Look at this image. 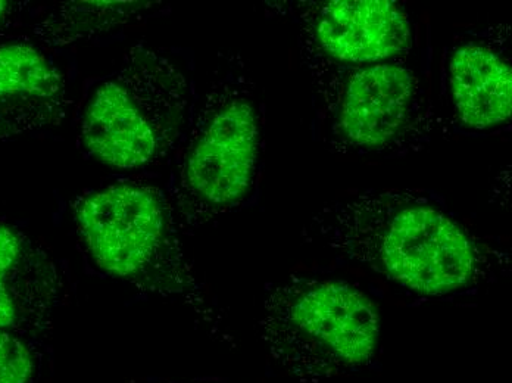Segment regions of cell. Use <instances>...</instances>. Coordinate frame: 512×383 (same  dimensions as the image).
I'll return each instance as SVG.
<instances>
[{
	"label": "cell",
	"mask_w": 512,
	"mask_h": 383,
	"mask_svg": "<svg viewBox=\"0 0 512 383\" xmlns=\"http://www.w3.org/2000/svg\"><path fill=\"white\" fill-rule=\"evenodd\" d=\"M149 3L73 2L53 11L36 27V34L49 45L65 46L95 34L111 31L134 20Z\"/></svg>",
	"instance_id": "cell-10"
},
{
	"label": "cell",
	"mask_w": 512,
	"mask_h": 383,
	"mask_svg": "<svg viewBox=\"0 0 512 383\" xmlns=\"http://www.w3.org/2000/svg\"><path fill=\"white\" fill-rule=\"evenodd\" d=\"M343 260L429 297L495 282L510 255L465 227L435 193L383 189L323 205L304 229Z\"/></svg>",
	"instance_id": "cell-1"
},
{
	"label": "cell",
	"mask_w": 512,
	"mask_h": 383,
	"mask_svg": "<svg viewBox=\"0 0 512 383\" xmlns=\"http://www.w3.org/2000/svg\"><path fill=\"white\" fill-rule=\"evenodd\" d=\"M23 255V241L20 235L6 224L0 223V280L8 282L9 277L20 266Z\"/></svg>",
	"instance_id": "cell-12"
},
{
	"label": "cell",
	"mask_w": 512,
	"mask_h": 383,
	"mask_svg": "<svg viewBox=\"0 0 512 383\" xmlns=\"http://www.w3.org/2000/svg\"><path fill=\"white\" fill-rule=\"evenodd\" d=\"M299 48L327 148L346 155H401L429 142L433 115L423 79L401 56L346 65L304 39Z\"/></svg>",
	"instance_id": "cell-4"
},
{
	"label": "cell",
	"mask_w": 512,
	"mask_h": 383,
	"mask_svg": "<svg viewBox=\"0 0 512 383\" xmlns=\"http://www.w3.org/2000/svg\"><path fill=\"white\" fill-rule=\"evenodd\" d=\"M261 126L251 80L236 67L196 101L170 186L179 227H198L239 205L258 173Z\"/></svg>",
	"instance_id": "cell-6"
},
{
	"label": "cell",
	"mask_w": 512,
	"mask_h": 383,
	"mask_svg": "<svg viewBox=\"0 0 512 383\" xmlns=\"http://www.w3.org/2000/svg\"><path fill=\"white\" fill-rule=\"evenodd\" d=\"M18 320V304L8 282L0 280V330L15 326Z\"/></svg>",
	"instance_id": "cell-13"
},
{
	"label": "cell",
	"mask_w": 512,
	"mask_h": 383,
	"mask_svg": "<svg viewBox=\"0 0 512 383\" xmlns=\"http://www.w3.org/2000/svg\"><path fill=\"white\" fill-rule=\"evenodd\" d=\"M34 360L21 339L0 330V383H28Z\"/></svg>",
	"instance_id": "cell-11"
},
{
	"label": "cell",
	"mask_w": 512,
	"mask_h": 383,
	"mask_svg": "<svg viewBox=\"0 0 512 383\" xmlns=\"http://www.w3.org/2000/svg\"><path fill=\"white\" fill-rule=\"evenodd\" d=\"M301 39L321 55L346 65H368L408 54L412 31L407 14L387 0L308 2Z\"/></svg>",
	"instance_id": "cell-7"
},
{
	"label": "cell",
	"mask_w": 512,
	"mask_h": 383,
	"mask_svg": "<svg viewBox=\"0 0 512 383\" xmlns=\"http://www.w3.org/2000/svg\"><path fill=\"white\" fill-rule=\"evenodd\" d=\"M74 219L103 272L145 294L179 302L224 335L221 317L181 247L173 208L159 189L130 182L105 186L77 202Z\"/></svg>",
	"instance_id": "cell-2"
},
{
	"label": "cell",
	"mask_w": 512,
	"mask_h": 383,
	"mask_svg": "<svg viewBox=\"0 0 512 383\" xmlns=\"http://www.w3.org/2000/svg\"><path fill=\"white\" fill-rule=\"evenodd\" d=\"M173 383H176V382H173Z\"/></svg>",
	"instance_id": "cell-15"
},
{
	"label": "cell",
	"mask_w": 512,
	"mask_h": 383,
	"mask_svg": "<svg viewBox=\"0 0 512 383\" xmlns=\"http://www.w3.org/2000/svg\"><path fill=\"white\" fill-rule=\"evenodd\" d=\"M67 80L30 43L0 46V140L59 123L68 107Z\"/></svg>",
	"instance_id": "cell-8"
},
{
	"label": "cell",
	"mask_w": 512,
	"mask_h": 383,
	"mask_svg": "<svg viewBox=\"0 0 512 383\" xmlns=\"http://www.w3.org/2000/svg\"><path fill=\"white\" fill-rule=\"evenodd\" d=\"M259 333L287 375L301 383H324L373 361L379 308L345 280L287 277L267 292Z\"/></svg>",
	"instance_id": "cell-5"
},
{
	"label": "cell",
	"mask_w": 512,
	"mask_h": 383,
	"mask_svg": "<svg viewBox=\"0 0 512 383\" xmlns=\"http://www.w3.org/2000/svg\"><path fill=\"white\" fill-rule=\"evenodd\" d=\"M9 9H11V5L5 0H0V26H2L3 21L8 17Z\"/></svg>",
	"instance_id": "cell-14"
},
{
	"label": "cell",
	"mask_w": 512,
	"mask_h": 383,
	"mask_svg": "<svg viewBox=\"0 0 512 383\" xmlns=\"http://www.w3.org/2000/svg\"><path fill=\"white\" fill-rule=\"evenodd\" d=\"M449 84L464 126L486 130L510 120L511 64L495 43L479 37L460 43L449 58Z\"/></svg>",
	"instance_id": "cell-9"
},
{
	"label": "cell",
	"mask_w": 512,
	"mask_h": 383,
	"mask_svg": "<svg viewBox=\"0 0 512 383\" xmlns=\"http://www.w3.org/2000/svg\"><path fill=\"white\" fill-rule=\"evenodd\" d=\"M195 104L184 58L140 43L90 95L81 143L90 157L118 170L161 163L179 148Z\"/></svg>",
	"instance_id": "cell-3"
}]
</instances>
